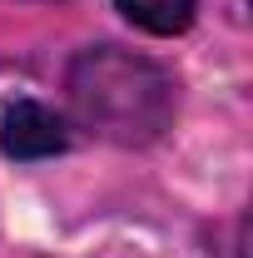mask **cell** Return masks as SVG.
<instances>
[{
    "label": "cell",
    "mask_w": 253,
    "mask_h": 258,
    "mask_svg": "<svg viewBox=\"0 0 253 258\" xmlns=\"http://www.w3.org/2000/svg\"><path fill=\"white\" fill-rule=\"evenodd\" d=\"M70 99L85 124L104 139L144 144L164 134L174 114V80L144 55H129L119 45H95L70 64Z\"/></svg>",
    "instance_id": "obj_1"
},
{
    "label": "cell",
    "mask_w": 253,
    "mask_h": 258,
    "mask_svg": "<svg viewBox=\"0 0 253 258\" xmlns=\"http://www.w3.org/2000/svg\"><path fill=\"white\" fill-rule=\"evenodd\" d=\"M0 149H5V159L20 164L55 159L70 149V124H65V114H55L40 99H10L0 114Z\"/></svg>",
    "instance_id": "obj_2"
},
{
    "label": "cell",
    "mask_w": 253,
    "mask_h": 258,
    "mask_svg": "<svg viewBox=\"0 0 253 258\" xmlns=\"http://www.w3.org/2000/svg\"><path fill=\"white\" fill-rule=\"evenodd\" d=\"M114 10L144 35H184L199 15V0H114Z\"/></svg>",
    "instance_id": "obj_3"
}]
</instances>
